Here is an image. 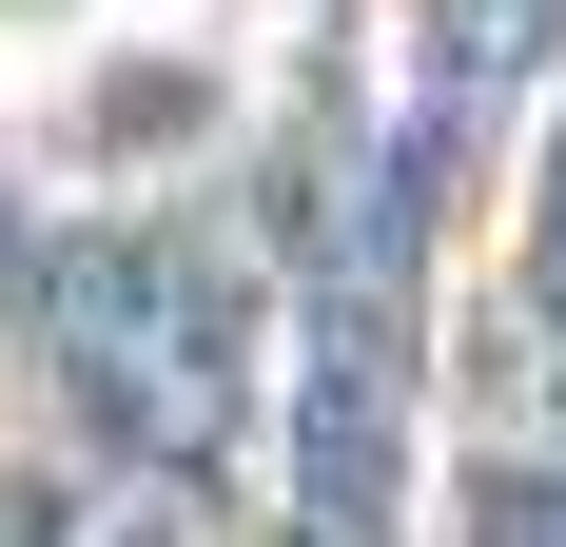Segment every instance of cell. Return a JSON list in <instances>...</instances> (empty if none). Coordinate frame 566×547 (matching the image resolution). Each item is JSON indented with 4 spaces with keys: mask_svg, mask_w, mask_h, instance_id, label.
<instances>
[{
    "mask_svg": "<svg viewBox=\"0 0 566 547\" xmlns=\"http://www.w3.org/2000/svg\"><path fill=\"white\" fill-rule=\"evenodd\" d=\"M98 40H117V0H0V99L59 79V59H98Z\"/></svg>",
    "mask_w": 566,
    "mask_h": 547,
    "instance_id": "obj_1",
    "label": "cell"
}]
</instances>
